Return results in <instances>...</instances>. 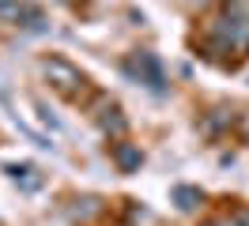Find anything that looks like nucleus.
Returning a JSON list of instances; mask_svg holds the SVG:
<instances>
[{"label": "nucleus", "mask_w": 249, "mask_h": 226, "mask_svg": "<svg viewBox=\"0 0 249 226\" xmlns=\"http://www.w3.org/2000/svg\"><path fill=\"white\" fill-rule=\"evenodd\" d=\"M42 75L49 79V87L53 90H61L64 98H79V90H83V72L79 68H72L64 57H46L42 60Z\"/></svg>", "instance_id": "nucleus-1"}, {"label": "nucleus", "mask_w": 249, "mask_h": 226, "mask_svg": "<svg viewBox=\"0 0 249 226\" xmlns=\"http://www.w3.org/2000/svg\"><path fill=\"white\" fill-rule=\"evenodd\" d=\"M124 72H132L140 83H147L151 90H162V83H166V75H162V68H159V60L151 57V53H132L128 64H124Z\"/></svg>", "instance_id": "nucleus-2"}, {"label": "nucleus", "mask_w": 249, "mask_h": 226, "mask_svg": "<svg viewBox=\"0 0 249 226\" xmlns=\"http://www.w3.org/2000/svg\"><path fill=\"white\" fill-rule=\"evenodd\" d=\"M0 15L12 19V23H23V27H31V30L42 27V15L34 12L31 4H19V0H0Z\"/></svg>", "instance_id": "nucleus-3"}, {"label": "nucleus", "mask_w": 249, "mask_h": 226, "mask_svg": "<svg viewBox=\"0 0 249 226\" xmlns=\"http://www.w3.org/2000/svg\"><path fill=\"white\" fill-rule=\"evenodd\" d=\"M113 162L121 166V174H132V170H140V162H143V151L136 147V143H128V139H121V143H113Z\"/></svg>", "instance_id": "nucleus-4"}, {"label": "nucleus", "mask_w": 249, "mask_h": 226, "mask_svg": "<svg viewBox=\"0 0 249 226\" xmlns=\"http://www.w3.org/2000/svg\"><path fill=\"white\" fill-rule=\"evenodd\" d=\"M94 117H98V128H102L106 136H124V132H128V121L121 117V109H117L113 102H109L102 113H94Z\"/></svg>", "instance_id": "nucleus-5"}, {"label": "nucleus", "mask_w": 249, "mask_h": 226, "mask_svg": "<svg viewBox=\"0 0 249 226\" xmlns=\"http://www.w3.org/2000/svg\"><path fill=\"white\" fill-rule=\"evenodd\" d=\"M174 200H178V208L181 211H193V208H200L204 204V196H200V189H174Z\"/></svg>", "instance_id": "nucleus-6"}, {"label": "nucleus", "mask_w": 249, "mask_h": 226, "mask_svg": "<svg viewBox=\"0 0 249 226\" xmlns=\"http://www.w3.org/2000/svg\"><path fill=\"white\" fill-rule=\"evenodd\" d=\"M98 211H102V204H98L94 196H83V200H76L72 215H76V219H91V215H98Z\"/></svg>", "instance_id": "nucleus-7"}, {"label": "nucleus", "mask_w": 249, "mask_h": 226, "mask_svg": "<svg viewBox=\"0 0 249 226\" xmlns=\"http://www.w3.org/2000/svg\"><path fill=\"white\" fill-rule=\"evenodd\" d=\"M231 226H249V211H238V215L231 219Z\"/></svg>", "instance_id": "nucleus-8"}, {"label": "nucleus", "mask_w": 249, "mask_h": 226, "mask_svg": "<svg viewBox=\"0 0 249 226\" xmlns=\"http://www.w3.org/2000/svg\"><path fill=\"white\" fill-rule=\"evenodd\" d=\"M204 226H231V223H219V219H212V223H204Z\"/></svg>", "instance_id": "nucleus-9"}, {"label": "nucleus", "mask_w": 249, "mask_h": 226, "mask_svg": "<svg viewBox=\"0 0 249 226\" xmlns=\"http://www.w3.org/2000/svg\"><path fill=\"white\" fill-rule=\"evenodd\" d=\"M61 4H79V0H61Z\"/></svg>", "instance_id": "nucleus-10"}]
</instances>
